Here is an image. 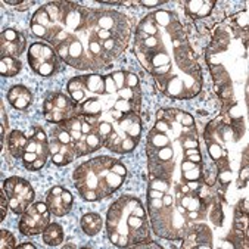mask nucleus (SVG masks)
Wrapping results in <instances>:
<instances>
[{
	"instance_id": "5701e85b",
	"label": "nucleus",
	"mask_w": 249,
	"mask_h": 249,
	"mask_svg": "<svg viewBox=\"0 0 249 249\" xmlns=\"http://www.w3.org/2000/svg\"><path fill=\"white\" fill-rule=\"evenodd\" d=\"M0 118H2V143L5 142V137H6V130H8V114H6V109H5V105L2 104L0 105Z\"/></svg>"
},
{
	"instance_id": "39448f33",
	"label": "nucleus",
	"mask_w": 249,
	"mask_h": 249,
	"mask_svg": "<svg viewBox=\"0 0 249 249\" xmlns=\"http://www.w3.org/2000/svg\"><path fill=\"white\" fill-rule=\"evenodd\" d=\"M127 174V167L120 160L101 155L78 165L72 178L81 197L96 202L117 192L124 184Z\"/></svg>"
},
{
	"instance_id": "bb28decb",
	"label": "nucleus",
	"mask_w": 249,
	"mask_h": 249,
	"mask_svg": "<svg viewBox=\"0 0 249 249\" xmlns=\"http://www.w3.org/2000/svg\"><path fill=\"white\" fill-rule=\"evenodd\" d=\"M34 5V2H30V0H27V2H21V5L17 8L18 11H27L28 8H31Z\"/></svg>"
},
{
	"instance_id": "f257e3e1",
	"label": "nucleus",
	"mask_w": 249,
	"mask_h": 249,
	"mask_svg": "<svg viewBox=\"0 0 249 249\" xmlns=\"http://www.w3.org/2000/svg\"><path fill=\"white\" fill-rule=\"evenodd\" d=\"M30 27L36 37L55 49L62 62L94 72L112 65L131 37V24L124 14L75 2L43 5L34 12Z\"/></svg>"
},
{
	"instance_id": "ddd939ff",
	"label": "nucleus",
	"mask_w": 249,
	"mask_h": 249,
	"mask_svg": "<svg viewBox=\"0 0 249 249\" xmlns=\"http://www.w3.org/2000/svg\"><path fill=\"white\" fill-rule=\"evenodd\" d=\"M72 195L64 186H53L46 195V205L55 217L67 215L72 208Z\"/></svg>"
},
{
	"instance_id": "423d86ee",
	"label": "nucleus",
	"mask_w": 249,
	"mask_h": 249,
	"mask_svg": "<svg viewBox=\"0 0 249 249\" xmlns=\"http://www.w3.org/2000/svg\"><path fill=\"white\" fill-rule=\"evenodd\" d=\"M61 124L68 130V133L72 137V142L77 149V157L93 154L101 147H104L101 136L96 133V130L89 124V121L83 115L74 117Z\"/></svg>"
},
{
	"instance_id": "9d476101",
	"label": "nucleus",
	"mask_w": 249,
	"mask_h": 249,
	"mask_svg": "<svg viewBox=\"0 0 249 249\" xmlns=\"http://www.w3.org/2000/svg\"><path fill=\"white\" fill-rule=\"evenodd\" d=\"M49 147H51V158L55 165L64 167L78 158L72 137L62 124H55V127L51 130Z\"/></svg>"
},
{
	"instance_id": "f8f14e48",
	"label": "nucleus",
	"mask_w": 249,
	"mask_h": 249,
	"mask_svg": "<svg viewBox=\"0 0 249 249\" xmlns=\"http://www.w3.org/2000/svg\"><path fill=\"white\" fill-rule=\"evenodd\" d=\"M51 210L46 205V202H36L31 204L24 214H21L19 220V231L25 236H36L46 230V227L51 224Z\"/></svg>"
},
{
	"instance_id": "2eb2a0df",
	"label": "nucleus",
	"mask_w": 249,
	"mask_h": 249,
	"mask_svg": "<svg viewBox=\"0 0 249 249\" xmlns=\"http://www.w3.org/2000/svg\"><path fill=\"white\" fill-rule=\"evenodd\" d=\"M183 248H213V231L207 223H197L183 239Z\"/></svg>"
},
{
	"instance_id": "4be33fe9",
	"label": "nucleus",
	"mask_w": 249,
	"mask_h": 249,
	"mask_svg": "<svg viewBox=\"0 0 249 249\" xmlns=\"http://www.w3.org/2000/svg\"><path fill=\"white\" fill-rule=\"evenodd\" d=\"M17 240L14 234L8 230H0V248L2 249H14L17 248Z\"/></svg>"
},
{
	"instance_id": "6ab92c4d",
	"label": "nucleus",
	"mask_w": 249,
	"mask_h": 249,
	"mask_svg": "<svg viewBox=\"0 0 249 249\" xmlns=\"http://www.w3.org/2000/svg\"><path fill=\"white\" fill-rule=\"evenodd\" d=\"M80 226H81L83 231L87 236H96L99 231L102 230L104 220H102L101 215L96 214V213H89V214H86V215L81 217Z\"/></svg>"
},
{
	"instance_id": "dca6fc26",
	"label": "nucleus",
	"mask_w": 249,
	"mask_h": 249,
	"mask_svg": "<svg viewBox=\"0 0 249 249\" xmlns=\"http://www.w3.org/2000/svg\"><path fill=\"white\" fill-rule=\"evenodd\" d=\"M211 74L214 77L215 81V89L218 91V94L221 96L223 101H229L233 94V86H231V78L230 74L227 72V70L220 64H211L210 67Z\"/></svg>"
},
{
	"instance_id": "7ed1b4c3",
	"label": "nucleus",
	"mask_w": 249,
	"mask_h": 249,
	"mask_svg": "<svg viewBox=\"0 0 249 249\" xmlns=\"http://www.w3.org/2000/svg\"><path fill=\"white\" fill-rule=\"evenodd\" d=\"M134 52L168 97L186 101L201 91V65L174 12L160 9L146 15L136 28Z\"/></svg>"
},
{
	"instance_id": "6e6552de",
	"label": "nucleus",
	"mask_w": 249,
	"mask_h": 249,
	"mask_svg": "<svg viewBox=\"0 0 249 249\" xmlns=\"http://www.w3.org/2000/svg\"><path fill=\"white\" fill-rule=\"evenodd\" d=\"M49 157H51L49 137L40 125H34L31 128V136L28 137V142L25 144L21 162L28 171H38L46 165Z\"/></svg>"
},
{
	"instance_id": "4468645a",
	"label": "nucleus",
	"mask_w": 249,
	"mask_h": 249,
	"mask_svg": "<svg viewBox=\"0 0 249 249\" xmlns=\"http://www.w3.org/2000/svg\"><path fill=\"white\" fill-rule=\"evenodd\" d=\"M25 37L22 33L12 30V28H6L2 31V36H0V49H2V58L6 56H14V58H19V55H22V52L25 51Z\"/></svg>"
},
{
	"instance_id": "a211bd4d",
	"label": "nucleus",
	"mask_w": 249,
	"mask_h": 249,
	"mask_svg": "<svg viewBox=\"0 0 249 249\" xmlns=\"http://www.w3.org/2000/svg\"><path fill=\"white\" fill-rule=\"evenodd\" d=\"M28 142V137L25 136V133L19 131V130H14L9 136H8V149L9 154L15 158V160H21L25 144Z\"/></svg>"
},
{
	"instance_id": "0eeeda50",
	"label": "nucleus",
	"mask_w": 249,
	"mask_h": 249,
	"mask_svg": "<svg viewBox=\"0 0 249 249\" xmlns=\"http://www.w3.org/2000/svg\"><path fill=\"white\" fill-rule=\"evenodd\" d=\"M28 64L41 77H52L62 68V59L55 49L46 41H36L28 49Z\"/></svg>"
},
{
	"instance_id": "412c9836",
	"label": "nucleus",
	"mask_w": 249,
	"mask_h": 249,
	"mask_svg": "<svg viewBox=\"0 0 249 249\" xmlns=\"http://www.w3.org/2000/svg\"><path fill=\"white\" fill-rule=\"evenodd\" d=\"M21 70H22V62L19 58H14V56L2 58V62H0V72H2L3 77H15L17 74H19Z\"/></svg>"
},
{
	"instance_id": "a878e982",
	"label": "nucleus",
	"mask_w": 249,
	"mask_h": 249,
	"mask_svg": "<svg viewBox=\"0 0 249 249\" xmlns=\"http://www.w3.org/2000/svg\"><path fill=\"white\" fill-rule=\"evenodd\" d=\"M248 207H249V199H248V197L242 199L240 204L237 205L239 211H240V213H243V214H246V215H248Z\"/></svg>"
},
{
	"instance_id": "c85d7f7f",
	"label": "nucleus",
	"mask_w": 249,
	"mask_h": 249,
	"mask_svg": "<svg viewBox=\"0 0 249 249\" xmlns=\"http://www.w3.org/2000/svg\"><path fill=\"white\" fill-rule=\"evenodd\" d=\"M5 3L8 5V6H19L21 5V2H18V0H5Z\"/></svg>"
},
{
	"instance_id": "b1692460",
	"label": "nucleus",
	"mask_w": 249,
	"mask_h": 249,
	"mask_svg": "<svg viewBox=\"0 0 249 249\" xmlns=\"http://www.w3.org/2000/svg\"><path fill=\"white\" fill-rule=\"evenodd\" d=\"M165 3H168L167 0H140V2H137V5H142L144 8H158Z\"/></svg>"
},
{
	"instance_id": "20e7f679",
	"label": "nucleus",
	"mask_w": 249,
	"mask_h": 249,
	"mask_svg": "<svg viewBox=\"0 0 249 249\" xmlns=\"http://www.w3.org/2000/svg\"><path fill=\"white\" fill-rule=\"evenodd\" d=\"M105 226L109 242L117 248H134L151 240L146 210L136 196L118 197L108 210Z\"/></svg>"
},
{
	"instance_id": "9b49d317",
	"label": "nucleus",
	"mask_w": 249,
	"mask_h": 249,
	"mask_svg": "<svg viewBox=\"0 0 249 249\" xmlns=\"http://www.w3.org/2000/svg\"><path fill=\"white\" fill-rule=\"evenodd\" d=\"M3 192L8 197L9 208L15 214H24L34 201V190L22 177H9L3 181Z\"/></svg>"
},
{
	"instance_id": "393cba45",
	"label": "nucleus",
	"mask_w": 249,
	"mask_h": 249,
	"mask_svg": "<svg viewBox=\"0 0 249 249\" xmlns=\"http://www.w3.org/2000/svg\"><path fill=\"white\" fill-rule=\"evenodd\" d=\"M0 201H2V217H0V221H3L6 218V214H8V207H9V202H8V197L5 195V192L2 190V196H0Z\"/></svg>"
},
{
	"instance_id": "f03ea898",
	"label": "nucleus",
	"mask_w": 249,
	"mask_h": 249,
	"mask_svg": "<svg viewBox=\"0 0 249 249\" xmlns=\"http://www.w3.org/2000/svg\"><path fill=\"white\" fill-rule=\"evenodd\" d=\"M67 91L89 124L101 136L102 146L115 154H130L142 136V90L137 74L125 70L74 77Z\"/></svg>"
},
{
	"instance_id": "f3484780",
	"label": "nucleus",
	"mask_w": 249,
	"mask_h": 249,
	"mask_svg": "<svg viewBox=\"0 0 249 249\" xmlns=\"http://www.w3.org/2000/svg\"><path fill=\"white\" fill-rule=\"evenodd\" d=\"M8 102L19 111L27 109L33 104V94L25 86H14L8 91Z\"/></svg>"
},
{
	"instance_id": "1a4fd4ad",
	"label": "nucleus",
	"mask_w": 249,
	"mask_h": 249,
	"mask_svg": "<svg viewBox=\"0 0 249 249\" xmlns=\"http://www.w3.org/2000/svg\"><path fill=\"white\" fill-rule=\"evenodd\" d=\"M44 118L52 124H61L67 120L80 115L78 105L72 101L71 96H67L61 91H52L46 96L43 104Z\"/></svg>"
},
{
	"instance_id": "cd10ccee",
	"label": "nucleus",
	"mask_w": 249,
	"mask_h": 249,
	"mask_svg": "<svg viewBox=\"0 0 249 249\" xmlns=\"http://www.w3.org/2000/svg\"><path fill=\"white\" fill-rule=\"evenodd\" d=\"M17 248H21V249H36V245H33V243H21Z\"/></svg>"
},
{
	"instance_id": "aec40b11",
	"label": "nucleus",
	"mask_w": 249,
	"mask_h": 249,
	"mask_svg": "<svg viewBox=\"0 0 249 249\" xmlns=\"http://www.w3.org/2000/svg\"><path fill=\"white\" fill-rule=\"evenodd\" d=\"M43 242L49 246H59L64 242V229L58 223H51L43 231Z\"/></svg>"
}]
</instances>
